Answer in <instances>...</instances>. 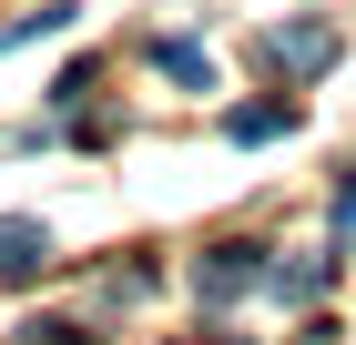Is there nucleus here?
<instances>
[{"instance_id":"1","label":"nucleus","mask_w":356,"mask_h":345,"mask_svg":"<svg viewBox=\"0 0 356 345\" xmlns=\"http://www.w3.org/2000/svg\"><path fill=\"white\" fill-rule=\"evenodd\" d=\"M265 285V244H214L204 264H193V294L204 305H234V294H254Z\"/></svg>"},{"instance_id":"2","label":"nucleus","mask_w":356,"mask_h":345,"mask_svg":"<svg viewBox=\"0 0 356 345\" xmlns=\"http://www.w3.org/2000/svg\"><path fill=\"white\" fill-rule=\"evenodd\" d=\"M265 61L316 71V61H336V31H326V21H285V31H265Z\"/></svg>"},{"instance_id":"3","label":"nucleus","mask_w":356,"mask_h":345,"mask_svg":"<svg viewBox=\"0 0 356 345\" xmlns=\"http://www.w3.org/2000/svg\"><path fill=\"white\" fill-rule=\"evenodd\" d=\"M41 264H51V234L41 224H0V285H31Z\"/></svg>"},{"instance_id":"4","label":"nucleus","mask_w":356,"mask_h":345,"mask_svg":"<svg viewBox=\"0 0 356 345\" xmlns=\"http://www.w3.org/2000/svg\"><path fill=\"white\" fill-rule=\"evenodd\" d=\"M296 133V102H245V112H224V142H285Z\"/></svg>"},{"instance_id":"5","label":"nucleus","mask_w":356,"mask_h":345,"mask_svg":"<svg viewBox=\"0 0 356 345\" xmlns=\"http://www.w3.org/2000/svg\"><path fill=\"white\" fill-rule=\"evenodd\" d=\"M265 285L285 294V305H305L316 285H336V254H296V264H265Z\"/></svg>"},{"instance_id":"6","label":"nucleus","mask_w":356,"mask_h":345,"mask_svg":"<svg viewBox=\"0 0 356 345\" xmlns=\"http://www.w3.org/2000/svg\"><path fill=\"white\" fill-rule=\"evenodd\" d=\"M153 61H163V81H184V92H204V81H214L204 41H184V31H173V41H153Z\"/></svg>"}]
</instances>
